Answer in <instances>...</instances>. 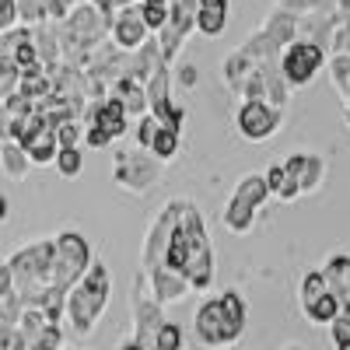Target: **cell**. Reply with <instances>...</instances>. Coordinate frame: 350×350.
Returning <instances> with one entry per match:
<instances>
[{
    "label": "cell",
    "mask_w": 350,
    "mask_h": 350,
    "mask_svg": "<svg viewBox=\"0 0 350 350\" xmlns=\"http://www.w3.org/2000/svg\"><path fill=\"white\" fill-rule=\"evenodd\" d=\"M84 120H67L56 126V140H60V148H81L84 144Z\"/></svg>",
    "instance_id": "36"
},
{
    "label": "cell",
    "mask_w": 350,
    "mask_h": 350,
    "mask_svg": "<svg viewBox=\"0 0 350 350\" xmlns=\"http://www.w3.org/2000/svg\"><path fill=\"white\" fill-rule=\"evenodd\" d=\"M267 200H273L270 193V183H267V172H249L239 179V186L231 189V200L224 203L221 211V221L231 235H249L256 228L262 207H267Z\"/></svg>",
    "instance_id": "5"
},
{
    "label": "cell",
    "mask_w": 350,
    "mask_h": 350,
    "mask_svg": "<svg viewBox=\"0 0 350 350\" xmlns=\"http://www.w3.org/2000/svg\"><path fill=\"white\" fill-rule=\"evenodd\" d=\"M64 350H81V347H64Z\"/></svg>",
    "instance_id": "43"
},
{
    "label": "cell",
    "mask_w": 350,
    "mask_h": 350,
    "mask_svg": "<svg viewBox=\"0 0 350 350\" xmlns=\"http://www.w3.org/2000/svg\"><path fill=\"white\" fill-rule=\"evenodd\" d=\"M284 126V109L267 102V98H242L235 112V130L245 140H270Z\"/></svg>",
    "instance_id": "11"
},
{
    "label": "cell",
    "mask_w": 350,
    "mask_h": 350,
    "mask_svg": "<svg viewBox=\"0 0 350 350\" xmlns=\"http://www.w3.org/2000/svg\"><path fill=\"white\" fill-rule=\"evenodd\" d=\"M56 239V262H53V291H64V295H70V287L92 270L95 262V249L92 242H88L81 231L74 228H64Z\"/></svg>",
    "instance_id": "7"
},
{
    "label": "cell",
    "mask_w": 350,
    "mask_h": 350,
    "mask_svg": "<svg viewBox=\"0 0 350 350\" xmlns=\"http://www.w3.org/2000/svg\"><path fill=\"white\" fill-rule=\"evenodd\" d=\"M161 158L140 144H130V148H116L112 154V183L126 189V193H148L151 186H158L161 179Z\"/></svg>",
    "instance_id": "6"
},
{
    "label": "cell",
    "mask_w": 350,
    "mask_h": 350,
    "mask_svg": "<svg viewBox=\"0 0 350 350\" xmlns=\"http://www.w3.org/2000/svg\"><path fill=\"white\" fill-rule=\"evenodd\" d=\"M84 123H95V126L109 130L112 140H123L126 130H130V112H126V105L116 95H105V98H95L92 105H88Z\"/></svg>",
    "instance_id": "14"
},
{
    "label": "cell",
    "mask_w": 350,
    "mask_h": 350,
    "mask_svg": "<svg viewBox=\"0 0 350 350\" xmlns=\"http://www.w3.org/2000/svg\"><path fill=\"white\" fill-rule=\"evenodd\" d=\"M301 312H305V319H308L312 326H333L336 319L343 315V305H340V298L333 295V291H326L323 298H315V301L305 305Z\"/></svg>",
    "instance_id": "22"
},
{
    "label": "cell",
    "mask_w": 350,
    "mask_h": 350,
    "mask_svg": "<svg viewBox=\"0 0 350 350\" xmlns=\"http://www.w3.org/2000/svg\"><path fill=\"white\" fill-rule=\"evenodd\" d=\"M277 4H284V8H291L295 14H326V11H336V4L340 0H277Z\"/></svg>",
    "instance_id": "33"
},
{
    "label": "cell",
    "mask_w": 350,
    "mask_h": 350,
    "mask_svg": "<svg viewBox=\"0 0 350 350\" xmlns=\"http://www.w3.org/2000/svg\"><path fill=\"white\" fill-rule=\"evenodd\" d=\"M323 67H329V49L312 42V39H295L280 56V70H284L287 84L295 88V92L308 88L319 74H323Z\"/></svg>",
    "instance_id": "8"
},
{
    "label": "cell",
    "mask_w": 350,
    "mask_h": 350,
    "mask_svg": "<svg viewBox=\"0 0 350 350\" xmlns=\"http://www.w3.org/2000/svg\"><path fill=\"white\" fill-rule=\"evenodd\" d=\"M14 273V287L25 305L42 308L46 295L53 291V262H56V239H36L21 249H14L8 259Z\"/></svg>",
    "instance_id": "3"
},
{
    "label": "cell",
    "mask_w": 350,
    "mask_h": 350,
    "mask_svg": "<svg viewBox=\"0 0 350 350\" xmlns=\"http://www.w3.org/2000/svg\"><path fill=\"white\" fill-rule=\"evenodd\" d=\"M343 120H347V126H350V98L343 102Z\"/></svg>",
    "instance_id": "40"
},
{
    "label": "cell",
    "mask_w": 350,
    "mask_h": 350,
    "mask_svg": "<svg viewBox=\"0 0 350 350\" xmlns=\"http://www.w3.org/2000/svg\"><path fill=\"white\" fill-rule=\"evenodd\" d=\"M18 8H21V21L32 28L49 21V0H18Z\"/></svg>",
    "instance_id": "35"
},
{
    "label": "cell",
    "mask_w": 350,
    "mask_h": 350,
    "mask_svg": "<svg viewBox=\"0 0 350 350\" xmlns=\"http://www.w3.org/2000/svg\"><path fill=\"white\" fill-rule=\"evenodd\" d=\"M231 18V0H200L196 8V32L203 39H217Z\"/></svg>",
    "instance_id": "18"
},
{
    "label": "cell",
    "mask_w": 350,
    "mask_h": 350,
    "mask_svg": "<svg viewBox=\"0 0 350 350\" xmlns=\"http://www.w3.org/2000/svg\"><path fill=\"white\" fill-rule=\"evenodd\" d=\"M140 11H144V21L151 25L154 36L161 32V28L168 25V18H172V4H154V0H140Z\"/></svg>",
    "instance_id": "32"
},
{
    "label": "cell",
    "mask_w": 350,
    "mask_h": 350,
    "mask_svg": "<svg viewBox=\"0 0 350 350\" xmlns=\"http://www.w3.org/2000/svg\"><path fill=\"white\" fill-rule=\"evenodd\" d=\"M329 291V280H326V270L319 267V270H305L301 280H298V305H312L315 298H323Z\"/></svg>",
    "instance_id": "23"
},
{
    "label": "cell",
    "mask_w": 350,
    "mask_h": 350,
    "mask_svg": "<svg viewBox=\"0 0 350 350\" xmlns=\"http://www.w3.org/2000/svg\"><path fill=\"white\" fill-rule=\"evenodd\" d=\"M161 267H172L175 273H183L193 291H211L214 287V245H211V231L203 221L200 207L193 200H186L183 217L175 224V235L168 242V256Z\"/></svg>",
    "instance_id": "1"
},
{
    "label": "cell",
    "mask_w": 350,
    "mask_h": 350,
    "mask_svg": "<svg viewBox=\"0 0 350 350\" xmlns=\"http://www.w3.org/2000/svg\"><path fill=\"white\" fill-rule=\"evenodd\" d=\"M186 347V333H183V326L179 323H168L161 326V333H158V340H154V350H183Z\"/></svg>",
    "instance_id": "34"
},
{
    "label": "cell",
    "mask_w": 350,
    "mask_h": 350,
    "mask_svg": "<svg viewBox=\"0 0 350 350\" xmlns=\"http://www.w3.org/2000/svg\"><path fill=\"white\" fill-rule=\"evenodd\" d=\"M112 133L109 130H102V126H95V123H88V130H84V148H95V151H102V148H112Z\"/></svg>",
    "instance_id": "37"
},
{
    "label": "cell",
    "mask_w": 350,
    "mask_h": 350,
    "mask_svg": "<svg viewBox=\"0 0 350 350\" xmlns=\"http://www.w3.org/2000/svg\"><path fill=\"white\" fill-rule=\"evenodd\" d=\"M179 148H183V130H172V126H161L158 137H154V144H151V151L161 161H172L175 154H179Z\"/></svg>",
    "instance_id": "27"
},
{
    "label": "cell",
    "mask_w": 350,
    "mask_h": 350,
    "mask_svg": "<svg viewBox=\"0 0 350 350\" xmlns=\"http://www.w3.org/2000/svg\"><path fill=\"white\" fill-rule=\"evenodd\" d=\"M130 315H133V336H137L144 347H151V350H154V340H158L161 326L168 323V315H165V305L151 295V287H148V277H144V270H137V277H133V291H130Z\"/></svg>",
    "instance_id": "9"
},
{
    "label": "cell",
    "mask_w": 350,
    "mask_h": 350,
    "mask_svg": "<svg viewBox=\"0 0 350 350\" xmlns=\"http://www.w3.org/2000/svg\"><path fill=\"white\" fill-rule=\"evenodd\" d=\"M329 53H350V0H340V4H336Z\"/></svg>",
    "instance_id": "25"
},
{
    "label": "cell",
    "mask_w": 350,
    "mask_h": 350,
    "mask_svg": "<svg viewBox=\"0 0 350 350\" xmlns=\"http://www.w3.org/2000/svg\"><path fill=\"white\" fill-rule=\"evenodd\" d=\"M109 95L120 98V102L126 105V112H130V116H137V120L151 112V95H148V84L137 81L133 74H123L120 81L112 84V92H109Z\"/></svg>",
    "instance_id": "17"
},
{
    "label": "cell",
    "mask_w": 350,
    "mask_h": 350,
    "mask_svg": "<svg viewBox=\"0 0 350 350\" xmlns=\"http://www.w3.org/2000/svg\"><path fill=\"white\" fill-rule=\"evenodd\" d=\"M165 123L158 120L154 112H148V116H140L137 120V126H133V140L140 144V148H148L151 151V144H154V137H158V130H161Z\"/></svg>",
    "instance_id": "31"
},
{
    "label": "cell",
    "mask_w": 350,
    "mask_h": 350,
    "mask_svg": "<svg viewBox=\"0 0 350 350\" xmlns=\"http://www.w3.org/2000/svg\"><path fill=\"white\" fill-rule=\"evenodd\" d=\"M249 326V305L239 291H224L200 301L193 312V340L203 350H231Z\"/></svg>",
    "instance_id": "2"
},
{
    "label": "cell",
    "mask_w": 350,
    "mask_h": 350,
    "mask_svg": "<svg viewBox=\"0 0 350 350\" xmlns=\"http://www.w3.org/2000/svg\"><path fill=\"white\" fill-rule=\"evenodd\" d=\"M333 350H350V340H340V343H333Z\"/></svg>",
    "instance_id": "41"
},
{
    "label": "cell",
    "mask_w": 350,
    "mask_h": 350,
    "mask_svg": "<svg viewBox=\"0 0 350 350\" xmlns=\"http://www.w3.org/2000/svg\"><path fill=\"white\" fill-rule=\"evenodd\" d=\"M0 168H4L8 179L18 183V179H25V175H28V168H32V154L25 151V144L4 137V144H0Z\"/></svg>",
    "instance_id": "20"
},
{
    "label": "cell",
    "mask_w": 350,
    "mask_h": 350,
    "mask_svg": "<svg viewBox=\"0 0 350 350\" xmlns=\"http://www.w3.org/2000/svg\"><path fill=\"white\" fill-rule=\"evenodd\" d=\"M284 161H287L291 175H295V183L301 186V196L323 189V183H326V158L323 154H291Z\"/></svg>",
    "instance_id": "16"
},
{
    "label": "cell",
    "mask_w": 350,
    "mask_h": 350,
    "mask_svg": "<svg viewBox=\"0 0 350 350\" xmlns=\"http://www.w3.org/2000/svg\"><path fill=\"white\" fill-rule=\"evenodd\" d=\"M116 350H151V347H144V343H140L137 336H130V340H123V343L116 347Z\"/></svg>",
    "instance_id": "39"
},
{
    "label": "cell",
    "mask_w": 350,
    "mask_h": 350,
    "mask_svg": "<svg viewBox=\"0 0 350 350\" xmlns=\"http://www.w3.org/2000/svg\"><path fill=\"white\" fill-rule=\"evenodd\" d=\"M28 154H32V165H53L56 154H60V140H56V126H49L39 140H32L25 148Z\"/></svg>",
    "instance_id": "24"
},
{
    "label": "cell",
    "mask_w": 350,
    "mask_h": 350,
    "mask_svg": "<svg viewBox=\"0 0 350 350\" xmlns=\"http://www.w3.org/2000/svg\"><path fill=\"white\" fill-rule=\"evenodd\" d=\"M267 183H270L273 200H280V203H295V200H301V186L295 183V175H291L287 161H273V165L267 168Z\"/></svg>",
    "instance_id": "21"
},
{
    "label": "cell",
    "mask_w": 350,
    "mask_h": 350,
    "mask_svg": "<svg viewBox=\"0 0 350 350\" xmlns=\"http://www.w3.org/2000/svg\"><path fill=\"white\" fill-rule=\"evenodd\" d=\"M18 21H21L18 0H0V32H11V28H18Z\"/></svg>",
    "instance_id": "38"
},
{
    "label": "cell",
    "mask_w": 350,
    "mask_h": 350,
    "mask_svg": "<svg viewBox=\"0 0 350 350\" xmlns=\"http://www.w3.org/2000/svg\"><path fill=\"white\" fill-rule=\"evenodd\" d=\"M196 8H200V0H172V18L158 32V42H161V53L168 64H175V56L183 53V46L196 32Z\"/></svg>",
    "instance_id": "12"
},
{
    "label": "cell",
    "mask_w": 350,
    "mask_h": 350,
    "mask_svg": "<svg viewBox=\"0 0 350 350\" xmlns=\"http://www.w3.org/2000/svg\"><path fill=\"white\" fill-rule=\"evenodd\" d=\"M21 67H18V60H11V56H0V98H8V95H14L18 88H21Z\"/></svg>",
    "instance_id": "29"
},
{
    "label": "cell",
    "mask_w": 350,
    "mask_h": 350,
    "mask_svg": "<svg viewBox=\"0 0 350 350\" xmlns=\"http://www.w3.org/2000/svg\"><path fill=\"white\" fill-rule=\"evenodd\" d=\"M109 36H112L116 46L126 49V53H137L144 42L154 36V32H151V25L144 21L140 0H133L130 8H123V11H116V14H112V21H109Z\"/></svg>",
    "instance_id": "13"
},
{
    "label": "cell",
    "mask_w": 350,
    "mask_h": 350,
    "mask_svg": "<svg viewBox=\"0 0 350 350\" xmlns=\"http://www.w3.org/2000/svg\"><path fill=\"white\" fill-rule=\"evenodd\" d=\"M56 172H60V179H77V175L84 172V151L81 148H60V154H56Z\"/></svg>",
    "instance_id": "28"
},
{
    "label": "cell",
    "mask_w": 350,
    "mask_h": 350,
    "mask_svg": "<svg viewBox=\"0 0 350 350\" xmlns=\"http://www.w3.org/2000/svg\"><path fill=\"white\" fill-rule=\"evenodd\" d=\"M28 350H64V326L60 323H49L39 329V336H32Z\"/></svg>",
    "instance_id": "30"
},
{
    "label": "cell",
    "mask_w": 350,
    "mask_h": 350,
    "mask_svg": "<svg viewBox=\"0 0 350 350\" xmlns=\"http://www.w3.org/2000/svg\"><path fill=\"white\" fill-rule=\"evenodd\" d=\"M323 270H326L329 291L340 298L343 312L350 315V256H347V252H333V256H326Z\"/></svg>",
    "instance_id": "19"
},
{
    "label": "cell",
    "mask_w": 350,
    "mask_h": 350,
    "mask_svg": "<svg viewBox=\"0 0 350 350\" xmlns=\"http://www.w3.org/2000/svg\"><path fill=\"white\" fill-rule=\"evenodd\" d=\"M183 207H186V196H175V200H168L165 207L154 214L148 235H144L140 270H154V267H161V262H165L168 242H172V235H175V224H179V217H183Z\"/></svg>",
    "instance_id": "10"
},
{
    "label": "cell",
    "mask_w": 350,
    "mask_h": 350,
    "mask_svg": "<svg viewBox=\"0 0 350 350\" xmlns=\"http://www.w3.org/2000/svg\"><path fill=\"white\" fill-rule=\"evenodd\" d=\"M329 77L336 95L347 102L350 98V53H329Z\"/></svg>",
    "instance_id": "26"
},
{
    "label": "cell",
    "mask_w": 350,
    "mask_h": 350,
    "mask_svg": "<svg viewBox=\"0 0 350 350\" xmlns=\"http://www.w3.org/2000/svg\"><path fill=\"white\" fill-rule=\"evenodd\" d=\"M144 277H148V287H151V295L161 301V305H175V301H183L193 284L183 277V273H175L172 267H154V270H144Z\"/></svg>",
    "instance_id": "15"
},
{
    "label": "cell",
    "mask_w": 350,
    "mask_h": 350,
    "mask_svg": "<svg viewBox=\"0 0 350 350\" xmlns=\"http://www.w3.org/2000/svg\"><path fill=\"white\" fill-rule=\"evenodd\" d=\"M284 350H301V347H295V343H291V347H284Z\"/></svg>",
    "instance_id": "42"
},
{
    "label": "cell",
    "mask_w": 350,
    "mask_h": 350,
    "mask_svg": "<svg viewBox=\"0 0 350 350\" xmlns=\"http://www.w3.org/2000/svg\"><path fill=\"white\" fill-rule=\"evenodd\" d=\"M109 298H112V273L102 259L92 262L88 270L67 295V323H70V333L74 336H92L95 326L102 323V315L109 308Z\"/></svg>",
    "instance_id": "4"
}]
</instances>
